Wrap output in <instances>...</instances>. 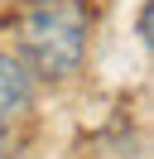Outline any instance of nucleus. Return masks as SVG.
I'll use <instances>...</instances> for the list:
<instances>
[{
	"label": "nucleus",
	"instance_id": "obj_1",
	"mask_svg": "<svg viewBox=\"0 0 154 159\" xmlns=\"http://www.w3.org/2000/svg\"><path fill=\"white\" fill-rule=\"evenodd\" d=\"M92 0H19L10 10L15 53L43 82H67L82 72L92 48Z\"/></svg>",
	"mask_w": 154,
	"mask_h": 159
},
{
	"label": "nucleus",
	"instance_id": "obj_2",
	"mask_svg": "<svg viewBox=\"0 0 154 159\" xmlns=\"http://www.w3.org/2000/svg\"><path fill=\"white\" fill-rule=\"evenodd\" d=\"M34 92H38V77L19 63V53L0 48V130L15 125V120L34 106Z\"/></svg>",
	"mask_w": 154,
	"mask_h": 159
}]
</instances>
